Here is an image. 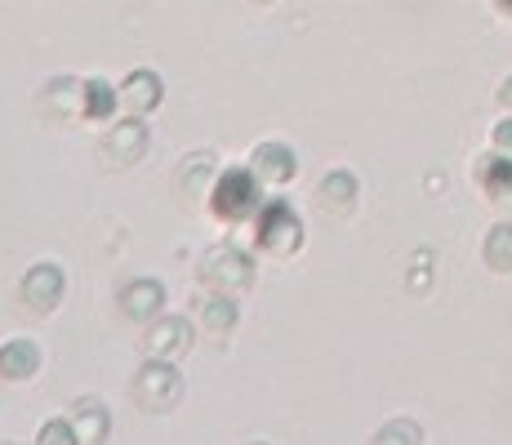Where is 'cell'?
<instances>
[{"label":"cell","mask_w":512,"mask_h":445,"mask_svg":"<svg viewBox=\"0 0 512 445\" xmlns=\"http://www.w3.org/2000/svg\"><path fill=\"white\" fill-rule=\"evenodd\" d=\"M41 112L49 121H85V81H49L41 94Z\"/></svg>","instance_id":"30bf717a"},{"label":"cell","mask_w":512,"mask_h":445,"mask_svg":"<svg viewBox=\"0 0 512 445\" xmlns=\"http://www.w3.org/2000/svg\"><path fill=\"white\" fill-rule=\"evenodd\" d=\"M196 321H201V330L210 334V339H228L236 330V321H241V308H236V294H223V290H210L201 299V308H196Z\"/></svg>","instance_id":"4fadbf2b"},{"label":"cell","mask_w":512,"mask_h":445,"mask_svg":"<svg viewBox=\"0 0 512 445\" xmlns=\"http://www.w3.org/2000/svg\"><path fill=\"white\" fill-rule=\"evenodd\" d=\"M192 321L187 316H156L143 334V352L156 356V361H179V356L192 348Z\"/></svg>","instance_id":"52a82bcc"},{"label":"cell","mask_w":512,"mask_h":445,"mask_svg":"<svg viewBox=\"0 0 512 445\" xmlns=\"http://www.w3.org/2000/svg\"><path fill=\"white\" fill-rule=\"evenodd\" d=\"M477 183L490 201H499L504 210H512V161L508 152H490L477 161Z\"/></svg>","instance_id":"e0dca14e"},{"label":"cell","mask_w":512,"mask_h":445,"mask_svg":"<svg viewBox=\"0 0 512 445\" xmlns=\"http://www.w3.org/2000/svg\"><path fill=\"white\" fill-rule=\"evenodd\" d=\"M116 94H121V112L125 116H152L156 107L165 103V85L156 72H147V67H139V72H130L121 85H116Z\"/></svg>","instance_id":"9c48e42d"},{"label":"cell","mask_w":512,"mask_h":445,"mask_svg":"<svg viewBox=\"0 0 512 445\" xmlns=\"http://www.w3.org/2000/svg\"><path fill=\"white\" fill-rule=\"evenodd\" d=\"M36 445H81L72 432V419H49L41 423V432H36Z\"/></svg>","instance_id":"44dd1931"},{"label":"cell","mask_w":512,"mask_h":445,"mask_svg":"<svg viewBox=\"0 0 512 445\" xmlns=\"http://www.w3.org/2000/svg\"><path fill=\"white\" fill-rule=\"evenodd\" d=\"M18 294H23V308H32L36 316H49L63 303V294H67V276H63V267L58 263H36V267H27V276H23V285H18Z\"/></svg>","instance_id":"5b68a950"},{"label":"cell","mask_w":512,"mask_h":445,"mask_svg":"<svg viewBox=\"0 0 512 445\" xmlns=\"http://www.w3.org/2000/svg\"><path fill=\"white\" fill-rule=\"evenodd\" d=\"M130 392L147 414H165L183 401V374L174 370V361H156V356H147L139 370H134Z\"/></svg>","instance_id":"277c9868"},{"label":"cell","mask_w":512,"mask_h":445,"mask_svg":"<svg viewBox=\"0 0 512 445\" xmlns=\"http://www.w3.org/2000/svg\"><path fill=\"white\" fill-rule=\"evenodd\" d=\"M374 445H423V432L410 419H392L388 428L374 437Z\"/></svg>","instance_id":"ffe728a7"},{"label":"cell","mask_w":512,"mask_h":445,"mask_svg":"<svg viewBox=\"0 0 512 445\" xmlns=\"http://www.w3.org/2000/svg\"><path fill=\"white\" fill-rule=\"evenodd\" d=\"M214 183H219V161H214V152H192L183 161V170H179V192L187 196V201H210V192H214Z\"/></svg>","instance_id":"2e32d148"},{"label":"cell","mask_w":512,"mask_h":445,"mask_svg":"<svg viewBox=\"0 0 512 445\" xmlns=\"http://www.w3.org/2000/svg\"><path fill=\"white\" fill-rule=\"evenodd\" d=\"M495 9H499V14H508V18H512V0H495Z\"/></svg>","instance_id":"cb8c5ba5"},{"label":"cell","mask_w":512,"mask_h":445,"mask_svg":"<svg viewBox=\"0 0 512 445\" xmlns=\"http://www.w3.org/2000/svg\"><path fill=\"white\" fill-rule=\"evenodd\" d=\"M254 245L263 254H277V259H290L303 250V219L294 214L290 201H281V196L263 201V210L254 214Z\"/></svg>","instance_id":"7a4b0ae2"},{"label":"cell","mask_w":512,"mask_h":445,"mask_svg":"<svg viewBox=\"0 0 512 445\" xmlns=\"http://www.w3.org/2000/svg\"><path fill=\"white\" fill-rule=\"evenodd\" d=\"M499 103H504V107H512V76H508L504 85H499Z\"/></svg>","instance_id":"603a6c76"},{"label":"cell","mask_w":512,"mask_h":445,"mask_svg":"<svg viewBox=\"0 0 512 445\" xmlns=\"http://www.w3.org/2000/svg\"><path fill=\"white\" fill-rule=\"evenodd\" d=\"M196 276H201V285H210V290L241 294V290H250V281H254V259L241 250V245L219 241V245H210V250L201 254Z\"/></svg>","instance_id":"3957f363"},{"label":"cell","mask_w":512,"mask_h":445,"mask_svg":"<svg viewBox=\"0 0 512 445\" xmlns=\"http://www.w3.org/2000/svg\"><path fill=\"white\" fill-rule=\"evenodd\" d=\"M143 156H147L143 116H125V121H116L112 130L103 134V161L112 165V170H130V165H139Z\"/></svg>","instance_id":"8992f818"},{"label":"cell","mask_w":512,"mask_h":445,"mask_svg":"<svg viewBox=\"0 0 512 445\" xmlns=\"http://www.w3.org/2000/svg\"><path fill=\"white\" fill-rule=\"evenodd\" d=\"M5 445H14V441H5Z\"/></svg>","instance_id":"484cf974"},{"label":"cell","mask_w":512,"mask_h":445,"mask_svg":"<svg viewBox=\"0 0 512 445\" xmlns=\"http://www.w3.org/2000/svg\"><path fill=\"white\" fill-rule=\"evenodd\" d=\"M481 254H486V263L495 267V272H512V223L490 227V236H486V245H481Z\"/></svg>","instance_id":"d6986e66"},{"label":"cell","mask_w":512,"mask_h":445,"mask_svg":"<svg viewBox=\"0 0 512 445\" xmlns=\"http://www.w3.org/2000/svg\"><path fill=\"white\" fill-rule=\"evenodd\" d=\"M250 174L259 178L263 187H268V192H277V187H285L294 178V170H299V161H294V152L285 143H277V138H268V143H259L250 152Z\"/></svg>","instance_id":"ba28073f"},{"label":"cell","mask_w":512,"mask_h":445,"mask_svg":"<svg viewBox=\"0 0 512 445\" xmlns=\"http://www.w3.org/2000/svg\"><path fill=\"white\" fill-rule=\"evenodd\" d=\"M357 178H352L348 170H334L321 178V187H317V205L330 214V219H348L352 210H357Z\"/></svg>","instance_id":"9a60e30c"},{"label":"cell","mask_w":512,"mask_h":445,"mask_svg":"<svg viewBox=\"0 0 512 445\" xmlns=\"http://www.w3.org/2000/svg\"><path fill=\"white\" fill-rule=\"evenodd\" d=\"M268 187L259 183V178L250 174V165H232V170H219V183H214L210 192V214L219 223H254V214L263 210V201H268Z\"/></svg>","instance_id":"6da1fadb"},{"label":"cell","mask_w":512,"mask_h":445,"mask_svg":"<svg viewBox=\"0 0 512 445\" xmlns=\"http://www.w3.org/2000/svg\"><path fill=\"white\" fill-rule=\"evenodd\" d=\"M121 312L130 316V321H147V325H152L156 316H165V285L152 281V276L130 281L121 290Z\"/></svg>","instance_id":"8fae6325"},{"label":"cell","mask_w":512,"mask_h":445,"mask_svg":"<svg viewBox=\"0 0 512 445\" xmlns=\"http://www.w3.org/2000/svg\"><path fill=\"white\" fill-rule=\"evenodd\" d=\"M254 5H268V0H254Z\"/></svg>","instance_id":"d4e9b609"},{"label":"cell","mask_w":512,"mask_h":445,"mask_svg":"<svg viewBox=\"0 0 512 445\" xmlns=\"http://www.w3.org/2000/svg\"><path fill=\"white\" fill-rule=\"evenodd\" d=\"M259 445H263V441H259Z\"/></svg>","instance_id":"4316f807"},{"label":"cell","mask_w":512,"mask_h":445,"mask_svg":"<svg viewBox=\"0 0 512 445\" xmlns=\"http://www.w3.org/2000/svg\"><path fill=\"white\" fill-rule=\"evenodd\" d=\"M495 147H499V152H512V121L495 125Z\"/></svg>","instance_id":"7402d4cb"},{"label":"cell","mask_w":512,"mask_h":445,"mask_svg":"<svg viewBox=\"0 0 512 445\" xmlns=\"http://www.w3.org/2000/svg\"><path fill=\"white\" fill-rule=\"evenodd\" d=\"M67 419H72V432L81 445H107V437H112V414H107V405L94 401V397L76 401Z\"/></svg>","instance_id":"7c38bea8"},{"label":"cell","mask_w":512,"mask_h":445,"mask_svg":"<svg viewBox=\"0 0 512 445\" xmlns=\"http://www.w3.org/2000/svg\"><path fill=\"white\" fill-rule=\"evenodd\" d=\"M121 112V94L107 81H85V121L94 125H112V116Z\"/></svg>","instance_id":"ac0fdd59"},{"label":"cell","mask_w":512,"mask_h":445,"mask_svg":"<svg viewBox=\"0 0 512 445\" xmlns=\"http://www.w3.org/2000/svg\"><path fill=\"white\" fill-rule=\"evenodd\" d=\"M41 370V348L32 339H9L0 343V383H27Z\"/></svg>","instance_id":"5bb4252c"}]
</instances>
